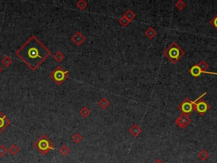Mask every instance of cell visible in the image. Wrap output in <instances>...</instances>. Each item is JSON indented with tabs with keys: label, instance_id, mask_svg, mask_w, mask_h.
Segmentation results:
<instances>
[{
	"label": "cell",
	"instance_id": "cell-1",
	"mask_svg": "<svg viewBox=\"0 0 217 163\" xmlns=\"http://www.w3.org/2000/svg\"><path fill=\"white\" fill-rule=\"evenodd\" d=\"M15 55L34 71L51 55V51L35 35H32L15 51Z\"/></svg>",
	"mask_w": 217,
	"mask_h": 163
},
{
	"label": "cell",
	"instance_id": "cell-2",
	"mask_svg": "<svg viewBox=\"0 0 217 163\" xmlns=\"http://www.w3.org/2000/svg\"><path fill=\"white\" fill-rule=\"evenodd\" d=\"M163 54L164 57H166L170 61L171 64L176 65L185 55L186 53L176 42H172L169 46H167V48H165Z\"/></svg>",
	"mask_w": 217,
	"mask_h": 163
},
{
	"label": "cell",
	"instance_id": "cell-3",
	"mask_svg": "<svg viewBox=\"0 0 217 163\" xmlns=\"http://www.w3.org/2000/svg\"><path fill=\"white\" fill-rule=\"evenodd\" d=\"M33 146L43 155H47L48 152L53 150V147H54L52 140L48 139L45 134L41 135V137L39 138L36 142L33 143Z\"/></svg>",
	"mask_w": 217,
	"mask_h": 163
},
{
	"label": "cell",
	"instance_id": "cell-4",
	"mask_svg": "<svg viewBox=\"0 0 217 163\" xmlns=\"http://www.w3.org/2000/svg\"><path fill=\"white\" fill-rule=\"evenodd\" d=\"M49 77L55 82L56 84L61 85L69 77V72L67 71H65L63 67L59 66L50 73Z\"/></svg>",
	"mask_w": 217,
	"mask_h": 163
},
{
	"label": "cell",
	"instance_id": "cell-5",
	"mask_svg": "<svg viewBox=\"0 0 217 163\" xmlns=\"http://www.w3.org/2000/svg\"><path fill=\"white\" fill-rule=\"evenodd\" d=\"M206 92L201 94L199 98H197L195 100L193 101L194 103V111H196L199 114L200 116H204V114L210 110V105H209L208 103L204 100L203 98L204 96L206 94Z\"/></svg>",
	"mask_w": 217,
	"mask_h": 163
},
{
	"label": "cell",
	"instance_id": "cell-6",
	"mask_svg": "<svg viewBox=\"0 0 217 163\" xmlns=\"http://www.w3.org/2000/svg\"><path fill=\"white\" fill-rule=\"evenodd\" d=\"M178 110L182 111V113L187 114V115L191 114L194 111L193 100H191L189 98H186V99L178 105Z\"/></svg>",
	"mask_w": 217,
	"mask_h": 163
},
{
	"label": "cell",
	"instance_id": "cell-7",
	"mask_svg": "<svg viewBox=\"0 0 217 163\" xmlns=\"http://www.w3.org/2000/svg\"><path fill=\"white\" fill-rule=\"evenodd\" d=\"M191 122H192V120H191L188 115L182 113L179 117L176 118V121H175V123H176V125L177 127H179L182 129H184L190 124Z\"/></svg>",
	"mask_w": 217,
	"mask_h": 163
},
{
	"label": "cell",
	"instance_id": "cell-8",
	"mask_svg": "<svg viewBox=\"0 0 217 163\" xmlns=\"http://www.w3.org/2000/svg\"><path fill=\"white\" fill-rule=\"evenodd\" d=\"M189 72L192 76H194V78H197L201 75V74H209V75H216L217 76V72H213V71H206V72H204L201 71L199 66L197 64H195L194 66L191 67L190 70H189Z\"/></svg>",
	"mask_w": 217,
	"mask_h": 163
},
{
	"label": "cell",
	"instance_id": "cell-9",
	"mask_svg": "<svg viewBox=\"0 0 217 163\" xmlns=\"http://www.w3.org/2000/svg\"><path fill=\"white\" fill-rule=\"evenodd\" d=\"M71 41L76 46L80 47L84 42L86 41V37L82 34L81 32H76L72 37H71Z\"/></svg>",
	"mask_w": 217,
	"mask_h": 163
},
{
	"label": "cell",
	"instance_id": "cell-10",
	"mask_svg": "<svg viewBox=\"0 0 217 163\" xmlns=\"http://www.w3.org/2000/svg\"><path fill=\"white\" fill-rule=\"evenodd\" d=\"M10 123L11 122L9 118L6 117L2 111H0V134L3 133L6 128L10 125Z\"/></svg>",
	"mask_w": 217,
	"mask_h": 163
},
{
	"label": "cell",
	"instance_id": "cell-11",
	"mask_svg": "<svg viewBox=\"0 0 217 163\" xmlns=\"http://www.w3.org/2000/svg\"><path fill=\"white\" fill-rule=\"evenodd\" d=\"M129 133L132 134L133 137L137 138L139 136V134L142 133V128L138 125V124H133V125L130 128Z\"/></svg>",
	"mask_w": 217,
	"mask_h": 163
},
{
	"label": "cell",
	"instance_id": "cell-12",
	"mask_svg": "<svg viewBox=\"0 0 217 163\" xmlns=\"http://www.w3.org/2000/svg\"><path fill=\"white\" fill-rule=\"evenodd\" d=\"M144 35L146 36L149 39H153V38H155L156 35H157V32L153 27H149L144 32Z\"/></svg>",
	"mask_w": 217,
	"mask_h": 163
},
{
	"label": "cell",
	"instance_id": "cell-13",
	"mask_svg": "<svg viewBox=\"0 0 217 163\" xmlns=\"http://www.w3.org/2000/svg\"><path fill=\"white\" fill-rule=\"evenodd\" d=\"M98 105L99 107L102 108L103 110H105V109H107V108L110 105V101H109L108 99H106V98H102V99L98 101Z\"/></svg>",
	"mask_w": 217,
	"mask_h": 163
},
{
	"label": "cell",
	"instance_id": "cell-14",
	"mask_svg": "<svg viewBox=\"0 0 217 163\" xmlns=\"http://www.w3.org/2000/svg\"><path fill=\"white\" fill-rule=\"evenodd\" d=\"M79 114L83 117V118H87V117H88L91 115V111H90V110H89V108L88 107L83 106V107L80 110Z\"/></svg>",
	"mask_w": 217,
	"mask_h": 163
},
{
	"label": "cell",
	"instance_id": "cell-15",
	"mask_svg": "<svg viewBox=\"0 0 217 163\" xmlns=\"http://www.w3.org/2000/svg\"><path fill=\"white\" fill-rule=\"evenodd\" d=\"M1 63H2V65H3L4 67H9L12 65V63H13V60H12L9 56L5 55L2 59Z\"/></svg>",
	"mask_w": 217,
	"mask_h": 163
},
{
	"label": "cell",
	"instance_id": "cell-16",
	"mask_svg": "<svg viewBox=\"0 0 217 163\" xmlns=\"http://www.w3.org/2000/svg\"><path fill=\"white\" fill-rule=\"evenodd\" d=\"M76 8L80 10H84L88 7V2L85 0H79L76 3Z\"/></svg>",
	"mask_w": 217,
	"mask_h": 163
},
{
	"label": "cell",
	"instance_id": "cell-17",
	"mask_svg": "<svg viewBox=\"0 0 217 163\" xmlns=\"http://www.w3.org/2000/svg\"><path fill=\"white\" fill-rule=\"evenodd\" d=\"M198 156H199V158L200 160H203V161H204V160H206L207 159H209V154L208 152L206 151L205 150H200V151L199 152Z\"/></svg>",
	"mask_w": 217,
	"mask_h": 163
},
{
	"label": "cell",
	"instance_id": "cell-18",
	"mask_svg": "<svg viewBox=\"0 0 217 163\" xmlns=\"http://www.w3.org/2000/svg\"><path fill=\"white\" fill-rule=\"evenodd\" d=\"M65 55L61 52V51H57V52L53 55V60L57 62H61L64 60L65 59Z\"/></svg>",
	"mask_w": 217,
	"mask_h": 163
},
{
	"label": "cell",
	"instance_id": "cell-19",
	"mask_svg": "<svg viewBox=\"0 0 217 163\" xmlns=\"http://www.w3.org/2000/svg\"><path fill=\"white\" fill-rule=\"evenodd\" d=\"M124 15L128 19V20H129L130 22H131L132 20H134L136 18V16H137V15H136L134 12L132 11V9H127L126 11V13L124 14Z\"/></svg>",
	"mask_w": 217,
	"mask_h": 163
},
{
	"label": "cell",
	"instance_id": "cell-20",
	"mask_svg": "<svg viewBox=\"0 0 217 163\" xmlns=\"http://www.w3.org/2000/svg\"><path fill=\"white\" fill-rule=\"evenodd\" d=\"M8 151H9L12 155H16L19 153V151H20V148H19L15 144H14V145H12L8 149Z\"/></svg>",
	"mask_w": 217,
	"mask_h": 163
},
{
	"label": "cell",
	"instance_id": "cell-21",
	"mask_svg": "<svg viewBox=\"0 0 217 163\" xmlns=\"http://www.w3.org/2000/svg\"><path fill=\"white\" fill-rule=\"evenodd\" d=\"M71 152V149L69 148L66 145H63L59 148V153L63 155H67L69 153Z\"/></svg>",
	"mask_w": 217,
	"mask_h": 163
},
{
	"label": "cell",
	"instance_id": "cell-22",
	"mask_svg": "<svg viewBox=\"0 0 217 163\" xmlns=\"http://www.w3.org/2000/svg\"><path fill=\"white\" fill-rule=\"evenodd\" d=\"M198 66H199V67L200 69H201V71H204V72H206V71H208V69H209V65L207 64L205 62V60H201L199 62V63H198Z\"/></svg>",
	"mask_w": 217,
	"mask_h": 163
},
{
	"label": "cell",
	"instance_id": "cell-23",
	"mask_svg": "<svg viewBox=\"0 0 217 163\" xmlns=\"http://www.w3.org/2000/svg\"><path fill=\"white\" fill-rule=\"evenodd\" d=\"M118 21H119V23H120L121 26H123V27H126V26H128V25L130 24V21L128 20V19H127V18H126L124 15H122V16L120 18V19H119V20H118Z\"/></svg>",
	"mask_w": 217,
	"mask_h": 163
},
{
	"label": "cell",
	"instance_id": "cell-24",
	"mask_svg": "<svg viewBox=\"0 0 217 163\" xmlns=\"http://www.w3.org/2000/svg\"><path fill=\"white\" fill-rule=\"evenodd\" d=\"M175 7L177 9H179V10H182V9H184L186 8V3H185L184 1H182V0H178L175 3Z\"/></svg>",
	"mask_w": 217,
	"mask_h": 163
},
{
	"label": "cell",
	"instance_id": "cell-25",
	"mask_svg": "<svg viewBox=\"0 0 217 163\" xmlns=\"http://www.w3.org/2000/svg\"><path fill=\"white\" fill-rule=\"evenodd\" d=\"M71 139H72V140H73L76 144H79V143L82 142V136L79 133H76V134H73V136L71 137Z\"/></svg>",
	"mask_w": 217,
	"mask_h": 163
},
{
	"label": "cell",
	"instance_id": "cell-26",
	"mask_svg": "<svg viewBox=\"0 0 217 163\" xmlns=\"http://www.w3.org/2000/svg\"><path fill=\"white\" fill-rule=\"evenodd\" d=\"M8 152V150L3 145H0V157H3Z\"/></svg>",
	"mask_w": 217,
	"mask_h": 163
},
{
	"label": "cell",
	"instance_id": "cell-27",
	"mask_svg": "<svg viewBox=\"0 0 217 163\" xmlns=\"http://www.w3.org/2000/svg\"><path fill=\"white\" fill-rule=\"evenodd\" d=\"M209 24L217 31V14L212 18L211 20H209Z\"/></svg>",
	"mask_w": 217,
	"mask_h": 163
},
{
	"label": "cell",
	"instance_id": "cell-28",
	"mask_svg": "<svg viewBox=\"0 0 217 163\" xmlns=\"http://www.w3.org/2000/svg\"><path fill=\"white\" fill-rule=\"evenodd\" d=\"M154 163H164V162H163L162 160H160V159H157V160H154Z\"/></svg>",
	"mask_w": 217,
	"mask_h": 163
},
{
	"label": "cell",
	"instance_id": "cell-29",
	"mask_svg": "<svg viewBox=\"0 0 217 163\" xmlns=\"http://www.w3.org/2000/svg\"><path fill=\"white\" fill-rule=\"evenodd\" d=\"M3 66H0V74H1V73L3 72Z\"/></svg>",
	"mask_w": 217,
	"mask_h": 163
}]
</instances>
